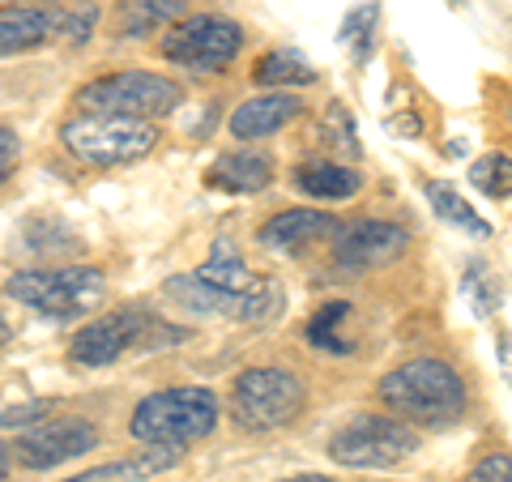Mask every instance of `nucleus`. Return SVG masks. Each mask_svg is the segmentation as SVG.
Returning <instances> with one entry per match:
<instances>
[{"label": "nucleus", "mask_w": 512, "mask_h": 482, "mask_svg": "<svg viewBox=\"0 0 512 482\" xmlns=\"http://www.w3.org/2000/svg\"><path fill=\"white\" fill-rule=\"evenodd\" d=\"M5 478H9V448L0 444V482H5Z\"/></svg>", "instance_id": "31"}, {"label": "nucleus", "mask_w": 512, "mask_h": 482, "mask_svg": "<svg viewBox=\"0 0 512 482\" xmlns=\"http://www.w3.org/2000/svg\"><path fill=\"white\" fill-rule=\"evenodd\" d=\"M18 158H22V146H18V137H13L5 124H0V184H5L9 175L18 171Z\"/></svg>", "instance_id": "29"}, {"label": "nucleus", "mask_w": 512, "mask_h": 482, "mask_svg": "<svg viewBox=\"0 0 512 482\" xmlns=\"http://www.w3.org/2000/svg\"><path fill=\"white\" fill-rule=\"evenodd\" d=\"M201 282L218 286V291H231V295H248L261 286V278L244 265V256H239V248L231 244V239H214L210 256H205V265L197 269Z\"/></svg>", "instance_id": "16"}, {"label": "nucleus", "mask_w": 512, "mask_h": 482, "mask_svg": "<svg viewBox=\"0 0 512 482\" xmlns=\"http://www.w3.org/2000/svg\"><path fill=\"white\" fill-rule=\"evenodd\" d=\"M175 461H180V448H154V444H150V453L128 457V461L99 465V470H90V474L73 478V482H137V478H154V474L171 470Z\"/></svg>", "instance_id": "20"}, {"label": "nucleus", "mask_w": 512, "mask_h": 482, "mask_svg": "<svg viewBox=\"0 0 512 482\" xmlns=\"http://www.w3.org/2000/svg\"><path fill=\"white\" fill-rule=\"evenodd\" d=\"M470 180L474 188L483 192V197L491 201H508V192H512V163H508V154H487V158H478V163L470 167Z\"/></svg>", "instance_id": "24"}, {"label": "nucleus", "mask_w": 512, "mask_h": 482, "mask_svg": "<svg viewBox=\"0 0 512 482\" xmlns=\"http://www.w3.org/2000/svg\"><path fill=\"white\" fill-rule=\"evenodd\" d=\"M295 116H299V99H295V94H256V99L235 107L231 137H239V141L274 137L278 128H286Z\"/></svg>", "instance_id": "15"}, {"label": "nucleus", "mask_w": 512, "mask_h": 482, "mask_svg": "<svg viewBox=\"0 0 512 482\" xmlns=\"http://www.w3.org/2000/svg\"><path fill=\"white\" fill-rule=\"evenodd\" d=\"M466 482H512V461H508V453H495V457H487V461H478L474 474H470Z\"/></svg>", "instance_id": "28"}, {"label": "nucleus", "mask_w": 512, "mask_h": 482, "mask_svg": "<svg viewBox=\"0 0 512 482\" xmlns=\"http://www.w3.org/2000/svg\"><path fill=\"white\" fill-rule=\"evenodd\" d=\"M461 291L470 295V303H474L478 316H491V312H495V286H491V278H487V265H483V261H470V265H466V273H461Z\"/></svg>", "instance_id": "25"}, {"label": "nucleus", "mask_w": 512, "mask_h": 482, "mask_svg": "<svg viewBox=\"0 0 512 482\" xmlns=\"http://www.w3.org/2000/svg\"><path fill=\"white\" fill-rule=\"evenodd\" d=\"M303 401V380L286 367H248L231 389V414L244 431H278L291 419H299Z\"/></svg>", "instance_id": "6"}, {"label": "nucleus", "mask_w": 512, "mask_h": 482, "mask_svg": "<svg viewBox=\"0 0 512 482\" xmlns=\"http://www.w3.org/2000/svg\"><path fill=\"white\" fill-rule=\"evenodd\" d=\"M295 184L316 201H346L363 188V175L350 167H338V163H303L295 171Z\"/></svg>", "instance_id": "19"}, {"label": "nucleus", "mask_w": 512, "mask_h": 482, "mask_svg": "<svg viewBox=\"0 0 512 482\" xmlns=\"http://www.w3.org/2000/svg\"><path fill=\"white\" fill-rule=\"evenodd\" d=\"M380 401L402 423L444 427L466 414V384L444 359H410L380 380Z\"/></svg>", "instance_id": "1"}, {"label": "nucleus", "mask_w": 512, "mask_h": 482, "mask_svg": "<svg viewBox=\"0 0 512 482\" xmlns=\"http://www.w3.org/2000/svg\"><path fill=\"white\" fill-rule=\"evenodd\" d=\"M184 99V90L163 73H107L99 82H90L77 90V103L82 111L94 116H133V120H150V116H167Z\"/></svg>", "instance_id": "5"}, {"label": "nucleus", "mask_w": 512, "mask_h": 482, "mask_svg": "<svg viewBox=\"0 0 512 482\" xmlns=\"http://www.w3.org/2000/svg\"><path fill=\"white\" fill-rule=\"evenodd\" d=\"M333 146L338 150H346V154H359V141H355V124H350V116H346V107H333L329 111V120H325V128H320Z\"/></svg>", "instance_id": "27"}, {"label": "nucleus", "mask_w": 512, "mask_h": 482, "mask_svg": "<svg viewBox=\"0 0 512 482\" xmlns=\"http://www.w3.org/2000/svg\"><path fill=\"white\" fill-rule=\"evenodd\" d=\"M244 47V30L239 22L222 18V13H197V18H180L163 35V56L180 69L197 73H222Z\"/></svg>", "instance_id": "9"}, {"label": "nucleus", "mask_w": 512, "mask_h": 482, "mask_svg": "<svg viewBox=\"0 0 512 482\" xmlns=\"http://www.w3.org/2000/svg\"><path fill=\"white\" fill-rule=\"evenodd\" d=\"M312 82L316 69L299 52H286V47L261 56V64H256V86H312Z\"/></svg>", "instance_id": "23"}, {"label": "nucleus", "mask_w": 512, "mask_h": 482, "mask_svg": "<svg viewBox=\"0 0 512 482\" xmlns=\"http://www.w3.org/2000/svg\"><path fill=\"white\" fill-rule=\"evenodd\" d=\"M94 13L86 9H64V5H13L0 9V56H22L35 52L43 43H56L60 35H69L73 43L90 39Z\"/></svg>", "instance_id": "10"}, {"label": "nucleus", "mask_w": 512, "mask_h": 482, "mask_svg": "<svg viewBox=\"0 0 512 482\" xmlns=\"http://www.w3.org/2000/svg\"><path fill=\"white\" fill-rule=\"evenodd\" d=\"M427 201H431V210H436L444 222H453V227H461L466 235H474V239H487V235H491V222L478 214L453 184L431 180V184H427Z\"/></svg>", "instance_id": "21"}, {"label": "nucleus", "mask_w": 512, "mask_h": 482, "mask_svg": "<svg viewBox=\"0 0 512 482\" xmlns=\"http://www.w3.org/2000/svg\"><path fill=\"white\" fill-rule=\"evenodd\" d=\"M47 406H43V401H35V406H22L18 414H0V423H26V419H39V414H43Z\"/></svg>", "instance_id": "30"}, {"label": "nucleus", "mask_w": 512, "mask_h": 482, "mask_svg": "<svg viewBox=\"0 0 512 482\" xmlns=\"http://www.w3.org/2000/svg\"><path fill=\"white\" fill-rule=\"evenodd\" d=\"M133 436L141 444L154 448H184L205 440L218 427V397L201 384H188V389H163L150 393L141 406L133 410Z\"/></svg>", "instance_id": "2"}, {"label": "nucleus", "mask_w": 512, "mask_h": 482, "mask_svg": "<svg viewBox=\"0 0 512 482\" xmlns=\"http://www.w3.org/2000/svg\"><path fill=\"white\" fill-rule=\"evenodd\" d=\"M64 146L73 158L94 167H120V163H137L158 146V128L150 120H133V116H77L64 124Z\"/></svg>", "instance_id": "4"}, {"label": "nucleus", "mask_w": 512, "mask_h": 482, "mask_svg": "<svg viewBox=\"0 0 512 482\" xmlns=\"http://www.w3.org/2000/svg\"><path fill=\"white\" fill-rule=\"evenodd\" d=\"M150 337H167V346H175L184 333L163 325V320H154L150 312H141V308H124V312L99 316L94 325H86L82 333L73 337V363L107 367V363H116L120 355H128V350L154 346Z\"/></svg>", "instance_id": "8"}, {"label": "nucleus", "mask_w": 512, "mask_h": 482, "mask_svg": "<svg viewBox=\"0 0 512 482\" xmlns=\"http://www.w3.org/2000/svg\"><path fill=\"white\" fill-rule=\"evenodd\" d=\"M329 235H342V222L333 214H320V210H286V214H274L256 231V239L274 252H303Z\"/></svg>", "instance_id": "14"}, {"label": "nucleus", "mask_w": 512, "mask_h": 482, "mask_svg": "<svg viewBox=\"0 0 512 482\" xmlns=\"http://www.w3.org/2000/svg\"><path fill=\"white\" fill-rule=\"evenodd\" d=\"M406 252V231L393 222H359L350 227L346 239H338V269L367 273L380 265H393Z\"/></svg>", "instance_id": "13"}, {"label": "nucleus", "mask_w": 512, "mask_h": 482, "mask_svg": "<svg viewBox=\"0 0 512 482\" xmlns=\"http://www.w3.org/2000/svg\"><path fill=\"white\" fill-rule=\"evenodd\" d=\"M163 291H167V299H175L188 312L239 320V325H261V320H269L282 308V291L274 282H261L248 295H231V291H218V286L201 282L197 273H175V278H167Z\"/></svg>", "instance_id": "11"}, {"label": "nucleus", "mask_w": 512, "mask_h": 482, "mask_svg": "<svg viewBox=\"0 0 512 482\" xmlns=\"http://www.w3.org/2000/svg\"><path fill=\"white\" fill-rule=\"evenodd\" d=\"M9 342V325H5V316H0V346Z\"/></svg>", "instance_id": "33"}, {"label": "nucleus", "mask_w": 512, "mask_h": 482, "mask_svg": "<svg viewBox=\"0 0 512 482\" xmlns=\"http://www.w3.org/2000/svg\"><path fill=\"white\" fill-rule=\"evenodd\" d=\"M188 13V0H116V30L124 39H141L158 26H171Z\"/></svg>", "instance_id": "18"}, {"label": "nucleus", "mask_w": 512, "mask_h": 482, "mask_svg": "<svg viewBox=\"0 0 512 482\" xmlns=\"http://www.w3.org/2000/svg\"><path fill=\"white\" fill-rule=\"evenodd\" d=\"M5 295H13L26 308H35L52 320H73V316H86L90 308H99L103 295H107V282L99 269H26V273H13L5 282Z\"/></svg>", "instance_id": "3"}, {"label": "nucleus", "mask_w": 512, "mask_h": 482, "mask_svg": "<svg viewBox=\"0 0 512 482\" xmlns=\"http://www.w3.org/2000/svg\"><path fill=\"white\" fill-rule=\"evenodd\" d=\"M346 320H350V303H325L312 320H308V342L316 350H329V355H346L350 346V333H346Z\"/></svg>", "instance_id": "22"}, {"label": "nucleus", "mask_w": 512, "mask_h": 482, "mask_svg": "<svg viewBox=\"0 0 512 482\" xmlns=\"http://www.w3.org/2000/svg\"><path fill=\"white\" fill-rule=\"evenodd\" d=\"M282 482H333V478H320V474H299V478H282Z\"/></svg>", "instance_id": "32"}, {"label": "nucleus", "mask_w": 512, "mask_h": 482, "mask_svg": "<svg viewBox=\"0 0 512 482\" xmlns=\"http://www.w3.org/2000/svg\"><path fill=\"white\" fill-rule=\"evenodd\" d=\"M269 180H274V163L252 150L222 154L210 171V184L222 192H261V188H269Z\"/></svg>", "instance_id": "17"}, {"label": "nucleus", "mask_w": 512, "mask_h": 482, "mask_svg": "<svg viewBox=\"0 0 512 482\" xmlns=\"http://www.w3.org/2000/svg\"><path fill=\"white\" fill-rule=\"evenodd\" d=\"M419 448V431L393 414H359L342 431H333L329 457L346 470H389Z\"/></svg>", "instance_id": "7"}, {"label": "nucleus", "mask_w": 512, "mask_h": 482, "mask_svg": "<svg viewBox=\"0 0 512 482\" xmlns=\"http://www.w3.org/2000/svg\"><path fill=\"white\" fill-rule=\"evenodd\" d=\"M376 18H380V5H363V9H355V13L346 18L342 39L355 47V56H363V52H367V43H372V26H376Z\"/></svg>", "instance_id": "26"}, {"label": "nucleus", "mask_w": 512, "mask_h": 482, "mask_svg": "<svg viewBox=\"0 0 512 482\" xmlns=\"http://www.w3.org/2000/svg\"><path fill=\"white\" fill-rule=\"evenodd\" d=\"M90 448H99V427L86 419H47L35 431L18 436V461L26 470H52L73 457H86Z\"/></svg>", "instance_id": "12"}]
</instances>
